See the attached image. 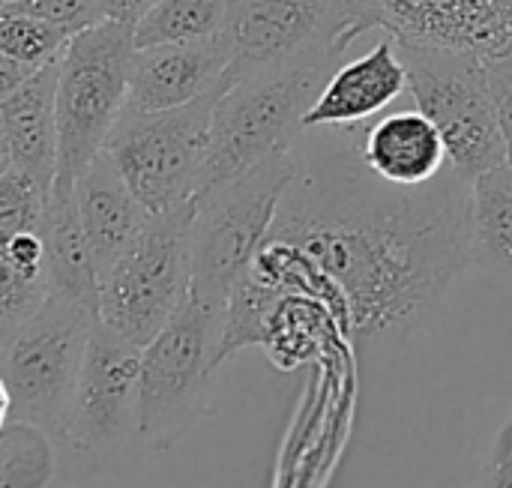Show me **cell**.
Listing matches in <instances>:
<instances>
[{"instance_id":"obj_1","label":"cell","mask_w":512,"mask_h":488,"mask_svg":"<svg viewBox=\"0 0 512 488\" xmlns=\"http://www.w3.org/2000/svg\"><path fill=\"white\" fill-rule=\"evenodd\" d=\"M363 126L297 135L294 177L231 294L261 327L276 297H303L351 345H399L471 267V183L450 165L417 189L378 180Z\"/></svg>"},{"instance_id":"obj_2","label":"cell","mask_w":512,"mask_h":488,"mask_svg":"<svg viewBox=\"0 0 512 488\" xmlns=\"http://www.w3.org/2000/svg\"><path fill=\"white\" fill-rule=\"evenodd\" d=\"M291 147L273 153L243 177L195 198L189 234V294L204 306L225 312L231 291L249 273L294 177Z\"/></svg>"},{"instance_id":"obj_3","label":"cell","mask_w":512,"mask_h":488,"mask_svg":"<svg viewBox=\"0 0 512 488\" xmlns=\"http://www.w3.org/2000/svg\"><path fill=\"white\" fill-rule=\"evenodd\" d=\"M336 66L339 63H324L246 81H225L213 105L207 159L195 198L243 177L273 153L291 147L303 132L306 111L321 96Z\"/></svg>"},{"instance_id":"obj_4","label":"cell","mask_w":512,"mask_h":488,"mask_svg":"<svg viewBox=\"0 0 512 488\" xmlns=\"http://www.w3.org/2000/svg\"><path fill=\"white\" fill-rule=\"evenodd\" d=\"M222 42L228 81L342 63L366 36L348 0H228Z\"/></svg>"},{"instance_id":"obj_5","label":"cell","mask_w":512,"mask_h":488,"mask_svg":"<svg viewBox=\"0 0 512 488\" xmlns=\"http://www.w3.org/2000/svg\"><path fill=\"white\" fill-rule=\"evenodd\" d=\"M222 324L225 312L186 294L171 321L141 351L138 438L153 450L174 447L201 417L213 372L219 369Z\"/></svg>"},{"instance_id":"obj_6","label":"cell","mask_w":512,"mask_h":488,"mask_svg":"<svg viewBox=\"0 0 512 488\" xmlns=\"http://www.w3.org/2000/svg\"><path fill=\"white\" fill-rule=\"evenodd\" d=\"M132 27L102 21L69 39L57 63V177L78 174L105 150V141L126 111Z\"/></svg>"},{"instance_id":"obj_7","label":"cell","mask_w":512,"mask_h":488,"mask_svg":"<svg viewBox=\"0 0 512 488\" xmlns=\"http://www.w3.org/2000/svg\"><path fill=\"white\" fill-rule=\"evenodd\" d=\"M96 315L48 297L45 306L0 339V375L12 396V420L66 441L72 396Z\"/></svg>"},{"instance_id":"obj_8","label":"cell","mask_w":512,"mask_h":488,"mask_svg":"<svg viewBox=\"0 0 512 488\" xmlns=\"http://www.w3.org/2000/svg\"><path fill=\"white\" fill-rule=\"evenodd\" d=\"M195 201L150 213L144 231L99 279V324L147 348L189 294V234Z\"/></svg>"},{"instance_id":"obj_9","label":"cell","mask_w":512,"mask_h":488,"mask_svg":"<svg viewBox=\"0 0 512 488\" xmlns=\"http://www.w3.org/2000/svg\"><path fill=\"white\" fill-rule=\"evenodd\" d=\"M414 108L426 114L447 147L450 168L468 183L507 165L486 60L435 45L399 42Z\"/></svg>"},{"instance_id":"obj_10","label":"cell","mask_w":512,"mask_h":488,"mask_svg":"<svg viewBox=\"0 0 512 488\" xmlns=\"http://www.w3.org/2000/svg\"><path fill=\"white\" fill-rule=\"evenodd\" d=\"M222 87L171 111L126 108L114 123L105 153L150 213L195 201L207 159L210 117Z\"/></svg>"},{"instance_id":"obj_11","label":"cell","mask_w":512,"mask_h":488,"mask_svg":"<svg viewBox=\"0 0 512 488\" xmlns=\"http://www.w3.org/2000/svg\"><path fill=\"white\" fill-rule=\"evenodd\" d=\"M363 33L495 60L512 39V0H348Z\"/></svg>"},{"instance_id":"obj_12","label":"cell","mask_w":512,"mask_h":488,"mask_svg":"<svg viewBox=\"0 0 512 488\" xmlns=\"http://www.w3.org/2000/svg\"><path fill=\"white\" fill-rule=\"evenodd\" d=\"M141 348L123 342L99 321L90 333L72 396L66 441L78 453H105L138 435Z\"/></svg>"},{"instance_id":"obj_13","label":"cell","mask_w":512,"mask_h":488,"mask_svg":"<svg viewBox=\"0 0 512 488\" xmlns=\"http://www.w3.org/2000/svg\"><path fill=\"white\" fill-rule=\"evenodd\" d=\"M228 48L222 36L180 45L135 48L129 63V111H171L183 108L225 84Z\"/></svg>"},{"instance_id":"obj_14","label":"cell","mask_w":512,"mask_h":488,"mask_svg":"<svg viewBox=\"0 0 512 488\" xmlns=\"http://www.w3.org/2000/svg\"><path fill=\"white\" fill-rule=\"evenodd\" d=\"M408 90L399 45L384 33L366 54L345 57L327 78L321 96L303 117V129L363 126L381 117Z\"/></svg>"},{"instance_id":"obj_15","label":"cell","mask_w":512,"mask_h":488,"mask_svg":"<svg viewBox=\"0 0 512 488\" xmlns=\"http://www.w3.org/2000/svg\"><path fill=\"white\" fill-rule=\"evenodd\" d=\"M75 204L96 276L102 279L144 231L150 210L138 201L105 150L78 174Z\"/></svg>"},{"instance_id":"obj_16","label":"cell","mask_w":512,"mask_h":488,"mask_svg":"<svg viewBox=\"0 0 512 488\" xmlns=\"http://www.w3.org/2000/svg\"><path fill=\"white\" fill-rule=\"evenodd\" d=\"M360 156L378 180L399 189L426 186L450 165L441 132L417 108L390 111L366 123Z\"/></svg>"},{"instance_id":"obj_17","label":"cell","mask_w":512,"mask_h":488,"mask_svg":"<svg viewBox=\"0 0 512 488\" xmlns=\"http://www.w3.org/2000/svg\"><path fill=\"white\" fill-rule=\"evenodd\" d=\"M39 234L45 243V279L51 297L75 303L99 318V276L78 219L72 180L54 177Z\"/></svg>"},{"instance_id":"obj_18","label":"cell","mask_w":512,"mask_h":488,"mask_svg":"<svg viewBox=\"0 0 512 488\" xmlns=\"http://www.w3.org/2000/svg\"><path fill=\"white\" fill-rule=\"evenodd\" d=\"M57 63L39 69L0 102V129L9 141L15 168L33 174L45 186L57 177Z\"/></svg>"},{"instance_id":"obj_19","label":"cell","mask_w":512,"mask_h":488,"mask_svg":"<svg viewBox=\"0 0 512 488\" xmlns=\"http://www.w3.org/2000/svg\"><path fill=\"white\" fill-rule=\"evenodd\" d=\"M471 264L512 288V171L507 165L471 180Z\"/></svg>"},{"instance_id":"obj_20","label":"cell","mask_w":512,"mask_h":488,"mask_svg":"<svg viewBox=\"0 0 512 488\" xmlns=\"http://www.w3.org/2000/svg\"><path fill=\"white\" fill-rule=\"evenodd\" d=\"M228 0H159L135 27V48L216 39L225 24Z\"/></svg>"},{"instance_id":"obj_21","label":"cell","mask_w":512,"mask_h":488,"mask_svg":"<svg viewBox=\"0 0 512 488\" xmlns=\"http://www.w3.org/2000/svg\"><path fill=\"white\" fill-rule=\"evenodd\" d=\"M54 474V441L45 432L18 420L0 429V488H51Z\"/></svg>"},{"instance_id":"obj_22","label":"cell","mask_w":512,"mask_h":488,"mask_svg":"<svg viewBox=\"0 0 512 488\" xmlns=\"http://www.w3.org/2000/svg\"><path fill=\"white\" fill-rule=\"evenodd\" d=\"M69 39L72 36L66 30H60L42 18L24 15L15 9L0 12V54L24 63V66L45 69V66L57 63L69 45Z\"/></svg>"},{"instance_id":"obj_23","label":"cell","mask_w":512,"mask_h":488,"mask_svg":"<svg viewBox=\"0 0 512 488\" xmlns=\"http://www.w3.org/2000/svg\"><path fill=\"white\" fill-rule=\"evenodd\" d=\"M48 192L42 180L21 168H9L0 177V237L18 234V231H42Z\"/></svg>"},{"instance_id":"obj_24","label":"cell","mask_w":512,"mask_h":488,"mask_svg":"<svg viewBox=\"0 0 512 488\" xmlns=\"http://www.w3.org/2000/svg\"><path fill=\"white\" fill-rule=\"evenodd\" d=\"M51 297L45 273H24L0 258V339L27 324Z\"/></svg>"},{"instance_id":"obj_25","label":"cell","mask_w":512,"mask_h":488,"mask_svg":"<svg viewBox=\"0 0 512 488\" xmlns=\"http://www.w3.org/2000/svg\"><path fill=\"white\" fill-rule=\"evenodd\" d=\"M6 9L42 18V21L66 30L69 36H78L81 30L108 21L99 0H18V3H9Z\"/></svg>"},{"instance_id":"obj_26","label":"cell","mask_w":512,"mask_h":488,"mask_svg":"<svg viewBox=\"0 0 512 488\" xmlns=\"http://www.w3.org/2000/svg\"><path fill=\"white\" fill-rule=\"evenodd\" d=\"M486 78H489V93H492L495 114H498L507 168L512 171V72L498 60H486Z\"/></svg>"},{"instance_id":"obj_27","label":"cell","mask_w":512,"mask_h":488,"mask_svg":"<svg viewBox=\"0 0 512 488\" xmlns=\"http://www.w3.org/2000/svg\"><path fill=\"white\" fill-rule=\"evenodd\" d=\"M483 488H512V414L507 417V423L501 426V432L495 438V447L489 453Z\"/></svg>"},{"instance_id":"obj_28","label":"cell","mask_w":512,"mask_h":488,"mask_svg":"<svg viewBox=\"0 0 512 488\" xmlns=\"http://www.w3.org/2000/svg\"><path fill=\"white\" fill-rule=\"evenodd\" d=\"M99 3H102V12L108 21H120V24L135 27L159 0H99Z\"/></svg>"},{"instance_id":"obj_29","label":"cell","mask_w":512,"mask_h":488,"mask_svg":"<svg viewBox=\"0 0 512 488\" xmlns=\"http://www.w3.org/2000/svg\"><path fill=\"white\" fill-rule=\"evenodd\" d=\"M36 72H39V69L24 66V63H18V60L0 54V102H6V99H9L21 84H27Z\"/></svg>"},{"instance_id":"obj_30","label":"cell","mask_w":512,"mask_h":488,"mask_svg":"<svg viewBox=\"0 0 512 488\" xmlns=\"http://www.w3.org/2000/svg\"><path fill=\"white\" fill-rule=\"evenodd\" d=\"M6 423H12V396H9V387H6V381L0 375V429Z\"/></svg>"},{"instance_id":"obj_31","label":"cell","mask_w":512,"mask_h":488,"mask_svg":"<svg viewBox=\"0 0 512 488\" xmlns=\"http://www.w3.org/2000/svg\"><path fill=\"white\" fill-rule=\"evenodd\" d=\"M9 168H15V162H12V150H9V141H6V135H3V129H0V177L9 171Z\"/></svg>"},{"instance_id":"obj_32","label":"cell","mask_w":512,"mask_h":488,"mask_svg":"<svg viewBox=\"0 0 512 488\" xmlns=\"http://www.w3.org/2000/svg\"><path fill=\"white\" fill-rule=\"evenodd\" d=\"M495 60H498V63H504V66L512 72V39H510V45L504 48V54H501V57H495Z\"/></svg>"},{"instance_id":"obj_33","label":"cell","mask_w":512,"mask_h":488,"mask_svg":"<svg viewBox=\"0 0 512 488\" xmlns=\"http://www.w3.org/2000/svg\"><path fill=\"white\" fill-rule=\"evenodd\" d=\"M3 9H6V0H0V12H3Z\"/></svg>"},{"instance_id":"obj_34","label":"cell","mask_w":512,"mask_h":488,"mask_svg":"<svg viewBox=\"0 0 512 488\" xmlns=\"http://www.w3.org/2000/svg\"><path fill=\"white\" fill-rule=\"evenodd\" d=\"M9 3H18V0H6V6H9Z\"/></svg>"}]
</instances>
